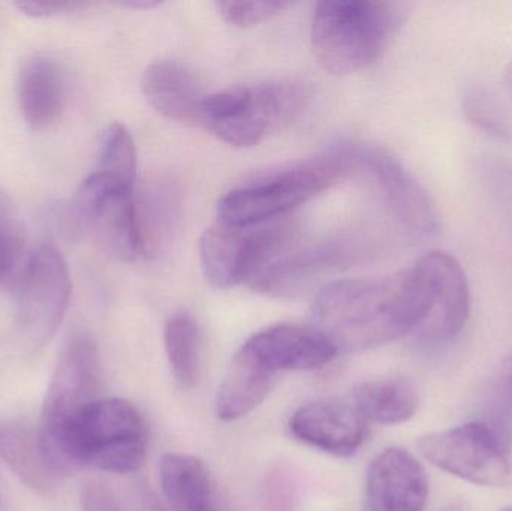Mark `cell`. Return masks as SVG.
Wrapping results in <instances>:
<instances>
[{"mask_svg": "<svg viewBox=\"0 0 512 511\" xmlns=\"http://www.w3.org/2000/svg\"><path fill=\"white\" fill-rule=\"evenodd\" d=\"M504 84L505 90H507L508 96H510L512 101V60L508 63L507 68H505Z\"/></svg>", "mask_w": 512, "mask_h": 511, "instance_id": "32", "label": "cell"}, {"mask_svg": "<svg viewBox=\"0 0 512 511\" xmlns=\"http://www.w3.org/2000/svg\"><path fill=\"white\" fill-rule=\"evenodd\" d=\"M435 270V302L421 332L436 342H451L462 333L469 311L468 279L456 258L441 251L432 252Z\"/></svg>", "mask_w": 512, "mask_h": 511, "instance_id": "16", "label": "cell"}, {"mask_svg": "<svg viewBox=\"0 0 512 511\" xmlns=\"http://www.w3.org/2000/svg\"><path fill=\"white\" fill-rule=\"evenodd\" d=\"M144 500H146L147 510L149 511H167L164 509V506L159 503L158 498H156L155 495L146 494Z\"/></svg>", "mask_w": 512, "mask_h": 511, "instance_id": "31", "label": "cell"}, {"mask_svg": "<svg viewBox=\"0 0 512 511\" xmlns=\"http://www.w3.org/2000/svg\"><path fill=\"white\" fill-rule=\"evenodd\" d=\"M141 90L149 104L167 119L201 123V110L207 95L194 71L176 62L150 63L141 77Z\"/></svg>", "mask_w": 512, "mask_h": 511, "instance_id": "15", "label": "cell"}, {"mask_svg": "<svg viewBox=\"0 0 512 511\" xmlns=\"http://www.w3.org/2000/svg\"><path fill=\"white\" fill-rule=\"evenodd\" d=\"M352 173L370 177L399 227L412 239H429L439 230V215L421 183L381 147L345 146Z\"/></svg>", "mask_w": 512, "mask_h": 511, "instance_id": "9", "label": "cell"}, {"mask_svg": "<svg viewBox=\"0 0 512 511\" xmlns=\"http://www.w3.org/2000/svg\"><path fill=\"white\" fill-rule=\"evenodd\" d=\"M123 5L129 6V8L150 9L155 8V6L161 5V3L150 2V0H146V2H125L123 3Z\"/></svg>", "mask_w": 512, "mask_h": 511, "instance_id": "33", "label": "cell"}, {"mask_svg": "<svg viewBox=\"0 0 512 511\" xmlns=\"http://www.w3.org/2000/svg\"><path fill=\"white\" fill-rule=\"evenodd\" d=\"M418 452L433 467L472 485H512V453L480 420L424 435L418 441Z\"/></svg>", "mask_w": 512, "mask_h": 511, "instance_id": "6", "label": "cell"}, {"mask_svg": "<svg viewBox=\"0 0 512 511\" xmlns=\"http://www.w3.org/2000/svg\"><path fill=\"white\" fill-rule=\"evenodd\" d=\"M502 511H512V507H508V509H504Z\"/></svg>", "mask_w": 512, "mask_h": 511, "instance_id": "36", "label": "cell"}, {"mask_svg": "<svg viewBox=\"0 0 512 511\" xmlns=\"http://www.w3.org/2000/svg\"><path fill=\"white\" fill-rule=\"evenodd\" d=\"M72 282L68 264L54 246L36 248L18 284L17 324L32 348L44 347L68 311Z\"/></svg>", "mask_w": 512, "mask_h": 511, "instance_id": "8", "label": "cell"}, {"mask_svg": "<svg viewBox=\"0 0 512 511\" xmlns=\"http://www.w3.org/2000/svg\"><path fill=\"white\" fill-rule=\"evenodd\" d=\"M354 401L367 422L391 426L415 416L420 396L408 378L391 377L361 381L354 387Z\"/></svg>", "mask_w": 512, "mask_h": 511, "instance_id": "20", "label": "cell"}, {"mask_svg": "<svg viewBox=\"0 0 512 511\" xmlns=\"http://www.w3.org/2000/svg\"><path fill=\"white\" fill-rule=\"evenodd\" d=\"M352 174L343 147L312 161L259 177L231 189L218 204L219 221L237 227L265 224L321 194Z\"/></svg>", "mask_w": 512, "mask_h": 511, "instance_id": "4", "label": "cell"}, {"mask_svg": "<svg viewBox=\"0 0 512 511\" xmlns=\"http://www.w3.org/2000/svg\"><path fill=\"white\" fill-rule=\"evenodd\" d=\"M261 225L237 227L219 221L204 231L200 240L201 266L213 288L228 290L245 285Z\"/></svg>", "mask_w": 512, "mask_h": 511, "instance_id": "14", "label": "cell"}, {"mask_svg": "<svg viewBox=\"0 0 512 511\" xmlns=\"http://www.w3.org/2000/svg\"><path fill=\"white\" fill-rule=\"evenodd\" d=\"M101 362L98 347L90 336H75L60 357L45 396L39 429L56 428L75 411L98 399Z\"/></svg>", "mask_w": 512, "mask_h": 511, "instance_id": "10", "label": "cell"}, {"mask_svg": "<svg viewBox=\"0 0 512 511\" xmlns=\"http://www.w3.org/2000/svg\"><path fill=\"white\" fill-rule=\"evenodd\" d=\"M210 511H227V510H225V509H224V507L219 506V503H218V504H216V506H215V507H213V509H212V510H210Z\"/></svg>", "mask_w": 512, "mask_h": 511, "instance_id": "35", "label": "cell"}, {"mask_svg": "<svg viewBox=\"0 0 512 511\" xmlns=\"http://www.w3.org/2000/svg\"><path fill=\"white\" fill-rule=\"evenodd\" d=\"M81 511H128L110 483L92 479L81 489Z\"/></svg>", "mask_w": 512, "mask_h": 511, "instance_id": "27", "label": "cell"}, {"mask_svg": "<svg viewBox=\"0 0 512 511\" xmlns=\"http://www.w3.org/2000/svg\"><path fill=\"white\" fill-rule=\"evenodd\" d=\"M77 206L108 254L126 263L147 254L134 186L95 170L81 183Z\"/></svg>", "mask_w": 512, "mask_h": 511, "instance_id": "7", "label": "cell"}, {"mask_svg": "<svg viewBox=\"0 0 512 511\" xmlns=\"http://www.w3.org/2000/svg\"><path fill=\"white\" fill-rule=\"evenodd\" d=\"M162 491L174 511H210L216 491L206 464L183 453H167L161 461Z\"/></svg>", "mask_w": 512, "mask_h": 511, "instance_id": "19", "label": "cell"}, {"mask_svg": "<svg viewBox=\"0 0 512 511\" xmlns=\"http://www.w3.org/2000/svg\"><path fill=\"white\" fill-rule=\"evenodd\" d=\"M98 171L135 185L137 177V147L128 129L120 123H113L104 132L99 150Z\"/></svg>", "mask_w": 512, "mask_h": 511, "instance_id": "24", "label": "cell"}, {"mask_svg": "<svg viewBox=\"0 0 512 511\" xmlns=\"http://www.w3.org/2000/svg\"><path fill=\"white\" fill-rule=\"evenodd\" d=\"M18 9L24 15H29L33 18H54L63 17V15L78 14L84 12L86 9L96 6L95 3L89 2H20L15 3Z\"/></svg>", "mask_w": 512, "mask_h": 511, "instance_id": "29", "label": "cell"}, {"mask_svg": "<svg viewBox=\"0 0 512 511\" xmlns=\"http://www.w3.org/2000/svg\"><path fill=\"white\" fill-rule=\"evenodd\" d=\"M408 5L379 0H325L312 21V48L322 68L345 75L381 57L405 21Z\"/></svg>", "mask_w": 512, "mask_h": 511, "instance_id": "3", "label": "cell"}, {"mask_svg": "<svg viewBox=\"0 0 512 511\" xmlns=\"http://www.w3.org/2000/svg\"><path fill=\"white\" fill-rule=\"evenodd\" d=\"M0 456L33 491L50 494L59 477L51 471L39 446L38 431L21 426L0 432Z\"/></svg>", "mask_w": 512, "mask_h": 511, "instance_id": "21", "label": "cell"}, {"mask_svg": "<svg viewBox=\"0 0 512 511\" xmlns=\"http://www.w3.org/2000/svg\"><path fill=\"white\" fill-rule=\"evenodd\" d=\"M21 113L33 128H45L59 119L66 104L62 69L48 57H32L24 63L18 80Z\"/></svg>", "mask_w": 512, "mask_h": 511, "instance_id": "18", "label": "cell"}, {"mask_svg": "<svg viewBox=\"0 0 512 511\" xmlns=\"http://www.w3.org/2000/svg\"><path fill=\"white\" fill-rule=\"evenodd\" d=\"M429 477L408 450H382L366 473L367 511H426Z\"/></svg>", "mask_w": 512, "mask_h": 511, "instance_id": "11", "label": "cell"}, {"mask_svg": "<svg viewBox=\"0 0 512 511\" xmlns=\"http://www.w3.org/2000/svg\"><path fill=\"white\" fill-rule=\"evenodd\" d=\"M435 302L432 254L381 279H345L322 288L313 303L315 327L337 350L363 351L420 330Z\"/></svg>", "mask_w": 512, "mask_h": 511, "instance_id": "1", "label": "cell"}, {"mask_svg": "<svg viewBox=\"0 0 512 511\" xmlns=\"http://www.w3.org/2000/svg\"><path fill=\"white\" fill-rule=\"evenodd\" d=\"M270 511H298L297 497L288 477L282 473L271 476L267 486Z\"/></svg>", "mask_w": 512, "mask_h": 511, "instance_id": "30", "label": "cell"}, {"mask_svg": "<svg viewBox=\"0 0 512 511\" xmlns=\"http://www.w3.org/2000/svg\"><path fill=\"white\" fill-rule=\"evenodd\" d=\"M243 347L277 375L322 368L339 353L334 342L318 327L301 324L267 327L251 336Z\"/></svg>", "mask_w": 512, "mask_h": 511, "instance_id": "13", "label": "cell"}, {"mask_svg": "<svg viewBox=\"0 0 512 511\" xmlns=\"http://www.w3.org/2000/svg\"><path fill=\"white\" fill-rule=\"evenodd\" d=\"M42 455L57 477L81 467L105 473L140 470L149 432L137 407L125 399H95L53 429H38Z\"/></svg>", "mask_w": 512, "mask_h": 511, "instance_id": "2", "label": "cell"}, {"mask_svg": "<svg viewBox=\"0 0 512 511\" xmlns=\"http://www.w3.org/2000/svg\"><path fill=\"white\" fill-rule=\"evenodd\" d=\"M445 511H471L468 509V506H465V504H453V506L448 507Z\"/></svg>", "mask_w": 512, "mask_h": 511, "instance_id": "34", "label": "cell"}, {"mask_svg": "<svg viewBox=\"0 0 512 511\" xmlns=\"http://www.w3.org/2000/svg\"><path fill=\"white\" fill-rule=\"evenodd\" d=\"M289 431L294 438L313 449L348 458L366 443L369 426L355 405L316 401L301 405L292 414Z\"/></svg>", "mask_w": 512, "mask_h": 511, "instance_id": "12", "label": "cell"}, {"mask_svg": "<svg viewBox=\"0 0 512 511\" xmlns=\"http://www.w3.org/2000/svg\"><path fill=\"white\" fill-rule=\"evenodd\" d=\"M286 2H218L219 12L230 24L237 27L255 26L262 21L270 20L288 6Z\"/></svg>", "mask_w": 512, "mask_h": 511, "instance_id": "26", "label": "cell"}, {"mask_svg": "<svg viewBox=\"0 0 512 511\" xmlns=\"http://www.w3.org/2000/svg\"><path fill=\"white\" fill-rule=\"evenodd\" d=\"M303 104V90L295 83L270 81L233 87L206 96L201 123L230 146L252 147L268 132L291 122Z\"/></svg>", "mask_w": 512, "mask_h": 511, "instance_id": "5", "label": "cell"}, {"mask_svg": "<svg viewBox=\"0 0 512 511\" xmlns=\"http://www.w3.org/2000/svg\"><path fill=\"white\" fill-rule=\"evenodd\" d=\"M23 240L12 219L0 221V284L8 278L17 263Z\"/></svg>", "mask_w": 512, "mask_h": 511, "instance_id": "28", "label": "cell"}, {"mask_svg": "<svg viewBox=\"0 0 512 511\" xmlns=\"http://www.w3.org/2000/svg\"><path fill=\"white\" fill-rule=\"evenodd\" d=\"M279 375L265 368L245 347L233 357L216 396V414L224 422H236L256 410L276 386Z\"/></svg>", "mask_w": 512, "mask_h": 511, "instance_id": "17", "label": "cell"}, {"mask_svg": "<svg viewBox=\"0 0 512 511\" xmlns=\"http://www.w3.org/2000/svg\"><path fill=\"white\" fill-rule=\"evenodd\" d=\"M165 351L174 383L183 392L200 380V330L189 312L171 315L164 330Z\"/></svg>", "mask_w": 512, "mask_h": 511, "instance_id": "22", "label": "cell"}, {"mask_svg": "<svg viewBox=\"0 0 512 511\" xmlns=\"http://www.w3.org/2000/svg\"><path fill=\"white\" fill-rule=\"evenodd\" d=\"M498 102L483 89H472L465 98V114L472 125L496 137L505 138L510 134V123L499 110Z\"/></svg>", "mask_w": 512, "mask_h": 511, "instance_id": "25", "label": "cell"}, {"mask_svg": "<svg viewBox=\"0 0 512 511\" xmlns=\"http://www.w3.org/2000/svg\"><path fill=\"white\" fill-rule=\"evenodd\" d=\"M478 420L512 453V353L496 371Z\"/></svg>", "mask_w": 512, "mask_h": 511, "instance_id": "23", "label": "cell"}]
</instances>
